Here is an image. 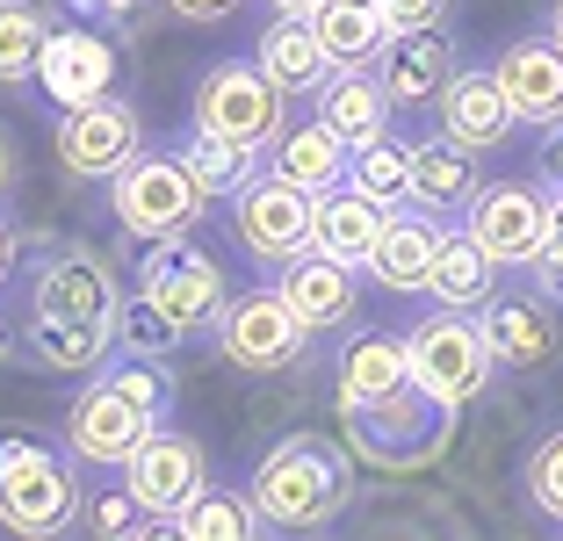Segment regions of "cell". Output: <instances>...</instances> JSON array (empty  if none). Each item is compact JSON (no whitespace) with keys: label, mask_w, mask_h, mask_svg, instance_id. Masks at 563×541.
Returning <instances> with one entry per match:
<instances>
[{"label":"cell","mask_w":563,"mask_h":541,"mask_svg":"<svg viewBox=\"0 0 563 541\" xmlns=\"http://www.w3.org/2000/svg\"><path fill=\"white\" fill-rule=\"evenodd\" d=\"M246 492L275 534H325L354 506V455L325 433H289L253 462Z\"/></svg>","instance_id":"1"},{"label":"cell","mask_w":563,"mask_h":541,"mask_svg":"<svg viewBox=\"0 0 563 541\" xmlns=\"http://www.w3.org/2000/svg\"><path fill=\"white\" fill-rule=\"evenodd\" d=\"M80 470L87 462L58 441H36V433H0V527L22 541H51L80 527Z\"/></svg>","instance_id":"2"},{"label":"cell","mask_w":563,"mask_h":541,"mask_svg":"<svg viewBox=\"0 0 563 541\" xmlns=\"http://www.w3.org/2000/svg\"><path fill=\"white\" fill-rule=\"evenodd\" d=\"M347 419V448L368 462V470H427V462H441V448L455 441V419L463 411H448L441 397H427L419 383H405V390L376 397V405H354L340 411Z\"/></svg>","instance_id":"3"},{"label":"cell","mask_w":563,"mask_h":541,"mask_svg":"<svg viewBox=\"0 0 563 541\" xmlns=\"http://www.w3.org/2000/svg\"><path fill=\"white\" fill-rule=\"evenodd\" d=\"M22 296H30V318H73V325H101V332H117V318H123L117 261L95 253L87 239L36 246L30 275H22Z\"/></svg>","instance_id":"4"},{"label":"cell","mask_w":563,"mask_h":541,"mask_svg":"<svg viewBox=\"0 0 563 541\" xmlns=\"http://www.w3.org/2000/svg\"><path fill=\"white\" fill-rule=\"evenodd\" d=\"M405 354H412V383L427 397H441L448 411H470L492 383V346H484L477 311H448L433 303L427 318L405 325Z\"/></svg>","instance_id":"5"},{"label":"cell","mask_w":563,"mask_h":541,"mask_svg":"<svg viewBox=\"0 0 563 541\" xmlns=\"http://www.w3.org/2000/svg\"><path fill=\"white\" fill-rule=\"evenodd\" d=\"M137 296H145L152 311L181 332V340L217 332V318H224V303H232V289H224V267H217L210 253L188 239V231H174V239H152V246H145V261H137Z\"/></svg>","instance_id":"6"},{"label":"cell","mask_w":563,"mask_h":541,"mask_svg":"<svg viewBox=\"0 0 563 541\" xmlns=\"http://www.w3.org/2000/svg\"><path fill=\"white\" fill-rule=\"evenodd\" d=\"M109 210H117V224L131 231L137 246H152V239L196 231V217L210 210V196L196 188L181 152H137V159L109 180Z\"/></svg>","instance_id":"7"},{"label":"cell","mask_w":563,"mask_h":541,"mask_svg":"<svg viewBox=\"0 0 563 541\" xmlns=\"http://www.w3.org/2000/svg\"><path fill=\"white\" fill-rule=\"evenodd\" d=\"M282 109H289V95H282L253 58H224V66H210L196 80V95H188V123H196V131L239 137V145H261V152L275 145Z\"/></svg>","instance_id":"8"},{"label":"cell","mask_w":563,"mask_h":541,"mask_svg":"<svg viewBox=\"0 0 563 541\" xmlns=\"http://www.w3.org/2000/svg\"><path fill=\"white\" fill-rule=\"evenodd\" d=\"M217 346H224V361L246 368V376H282V368L303 361L311 325L297 318V303H289L282 289H246V296L224 303V318H217Z\"/></svg>","instance_id":"9"},{"label":"cell","mask_w":563,"mask_h":541,"mask_svg":"<svg viewBox=\"0 0 563 541\" xmlns=\"http://www.w3.org/2000/svg\"><path fill=\"white\" fill-rule=\"evenodd\" d=\"M232 231H239V246H246L261 267H289L297 253H311L318 196L297 188V180H282V174H253L232 196Z\"/></svg>","instance_id":"10"},{"label":"cell","mask_w":563,"mask_h":541,"mask_svg":"<svg viewBox=\"0 0 563 541\" xmlns=\"http://www.w3.org/2000/svg\"><path fill=\"white\" fill-rule=\"evenodd\" d=\"M549 210H556V188H542V180H484L463 202V231L498 267H534L549 239Z\"/></svg>","instance_id":"11"},{"label":"cell","mask_w":563,"mask_h":541,"mask_svg":"<svg viewBox=\"0 0 563 541\" xmlns=\"http://www.w3.org/2000/svg\"><path fill=\"white\" fill-rule=\"evenodd\" d=\"M137 152H145V115L123 95H101V101H87V109L58 115V166H66L73 180H101V188H109Z\"/></svg>","instance_id":"12"},{"label":"cell","mask_w":563,"mask_h":541,"mask_svg":"<svg viewBox=\"0 0 563 541\" xmlns=\"http://www.w3.org/2000/svg\"><path fill=\"white\" fill-rule=\"evenodd\" d=\"M152 427H166V419H152L131 390H117V383L101 376V383H87V390L73 397V411H66V448L87 462V470H123V462L145 448Z\"/></svg>","instance_id":"13"},{"label":"cell","mask_w":563,"mask_h":541,"mask_svg":"<svg viewBox=\"0 0 563 541\" xmlns=\"http://www.w3.org/2000/svg\"><path fill=\"white\" fill-rule=\"evenodd\" d=\"M123 484H131V498L166 527V534H174V512H181L188 498L210 484V462H202V448L188 441V433L152 427V433H145V448L123 462Z\"/></svg>","instance_id":"14"},{"label":"cell","mask_w":563,"mask_h":541,"mask_svg":"<svg viewBox=\"0 0 563 541\" xmlns=\"http://www.w3.org/2000/svg\"><path fill=\"white\" fill-rule=\"evenodd\" d=\"M484 346H492V368H514V376H542L549 361L563 354V325H556V303L542 289H514V296H492L477 311Z\"/></svg>","instance_id":"15"},{"label":"cell","mask_w":563,"mask_h":541,"mask_svg":"<svg viewBox=\"0 0 563 541\" xmlns=\"http://www.w3.org/2000/svg\"><path fill=\"white\" fill-rule=\"evenodd\" d=\"M36 87L58 109H87V101L117 95V44L101 30H51L44 58H36Z\"/></svg>","instance_id":"16"},{"label":"cell","mask_w":563,"mask_h":541,"mask_svg":"<svg viewBox=\"0 0 563 541\" xmlns=\"http://www.w3.org/2000/svg\"><path fill=\"white\" fill-rule=\"evenodd\" d=\"M390 95V109H427L441 101V87L455 80V51H448L441 30H390V44L376 51V66H368Z\"/></svg>","instance_id":"17"},{"label":"cell","mask_w":563,"mask_h":541,"mask_svg":"<svg viewBox=\"0 0 563 541\" xmlns=\"http://www.w3.org/2000/svg\"><path fill=\"white\" fill-rule=\"evenodd\" d=\"M492 73H498V87H506L520 123H534V131H556L563 123V44L556 36H520V44H506Z\"/></svg>","instance_id":"18"},{"label":"cell","mask_w":563,"mask_h":541,"mask_svg":"<svg viewBox=\"0 0 563 541\" xmlns=\"http://www.w3.org/2000/svg\"><path fill=\"white\" fill-rule=\"evenodd\" d=\"M441 210H390L383 217V231H376V253H368V275L383 281V289H398V296H419L427 289V275H433V253H441Z\"/></svg>","instance_id":"19"},{"label":"cell","mask_w":563,"mask_h":541,"mask_svg":"<svg viewBox=\"0 0 563 541\" xmlns=\"http://www.w3.org/2000/svg\"><path fill=\"white\" fill-rule=\"evenodd\" d=\"M441 131L463 137L470 152H498L506 137H514V101H506V87H498V73H455V80L441 87Z\"/></svg>","instance_id":"20"},{"label":"cell","mask_w":563,"mask_h":541,"mask_svg":"<svg viewBox=\"0 0 563 541\" xmlns=\"http://www.w3.org/2000/svg\"><path fill=\"white\" fill-rule=\"evenodd\" d=\"M347 137L332 131L325 115H311V123H282L275 145H267V174L297 180V188H311V196H325V188H340L347 180Z\"/></svg>","instance_id":"21"},{"label":"cell","mask_w":563,"mask_h":541,"mask_svg":"<svg viewBox=\"0 0 563 541\" xmlns=\"http://www.w3.org/2000/svg\"><path fill=\"white\" fill-rule=\"evenodd\" d=\"M340 411H354V405H376V397H390V390H405L412 383V354H405V332H354L347 346H340Z\"/></svg>","instance_id":"22"},{"label":"cell","mask_w":563,"mask_h":541,"mask_svg":"<svg viewBox=\"0 0 563 541\" xmlns=\"http://www.w3.org/2000/svg\"><path fill=\"white\" fill-rule=\"evenodd\" d=\"M253 66H261L282 95H318L325 73H332V58H325V44H318L311 15H275L261 36H253Z\"/></svg>","instance_id":"23"},{"label":"cell","mask_w":563,"mask_h":541,"mask_svg":"<svg viewBox=\"0 0 563 541\" xmlns=\"http://www.w3.org/2000/svg\"><path fill=\"white\" fill-rule=\"evenodd\" d=\"M282 296L297 303V318L311 332H332V325H354V267L332 261V253H297L282 267Z\"/></svg>","instance_id":"24"},{"label":"cell","mask_w":563,"mask_h":541,"mask_svg":"<svg viewBox=\"0 0 563 541\" xmlns=\"http://www.w3.org/2000/svg\"><path fill=\"white\" fill-rule=\"evenodd\" d=\"M477 159L484 152H470L463 137H448V131L412 137V202H427V210H463L484 188Z\"/></svg>","instance_id":"25"},{"label":"cell","mask_w":563,"mask_h":541,"mask_svg":"<svg viewBox=\"0 0 563 541\" xmlns=\"http://www.w3.org/2000/svg\"><path fill=\"white\" fill-rule=\"evenodd\" d=\"M311 101H318V115H325L332 131L347 137V152L390 131V95H383V80L368 66H332Z\"/></svg>","instance_id":"26"},{"label":"cell","mask_w":563,"mask_h":541,"mask_svg":"<svg viewBox=\"0 0 563 541\" xmlns=\"http://www.w3.org/2000/svg\"><path fill=\"white\" fill-rule=\"evenodd\" d=\"M383 217H390V210H383L376 196H362L354 180H340V188H325V196H318V231H311V246L332 253V261H347V267H368Z\"/></svg>","instance_id":"27"},{"label":"cell","mask_w":563,"mask_h":541,"mask_svg":"<svg viewBox=\"0 0 563 541\" xmlns=\"http://www.w3.org/2000/svg\"><path fill=\"white\" fill-rule=\"evenodd\" d=\"M427 296L448 303V311H484L498 296V261L470 239L463 224L441 231V253H433V275H427Z\"/></svg>","instance_id":"28"},{"label":"cell","mask_w":563,"mask_h":541,"mask_svg":"<svg viewBox=\"0 0 563 541\" xmlns=\"http://www.w3.org/2000/svg\"><path fill=\"white\" fill-rule=\"evenodd\" d=\"M311 30H318V44H325L332 66H376V51L390 44L383 0H318Z\"/></svg>","instance_id":"29"},{"label":"cell","mask_w":563,"mask_h":541,"mask_svg":"<svg viewBox=\"0 0 563 541\" xmlns=\"http://www.w3.org/2000/svg\"><path fill=\"white\" fill-rule=\"evenodd\" d=\"M109 346H117V332L73 325V318H30L22 325V354L36 368H51V376H95L101 361H109Z\"/></svg>","instance_id":"30"},{"label":"cell","mask_w":563,"mask_h":541,"mask_svg":"<svg viewBox=\"0 0 563 541\" xmlns=\"http://www.w3.org/2000/svg\"><path fill=\"white\" fill-rule=\"evenodd\" d=\"M261 506L253 492H232V484H202L181 512H174V534L181 541H253L261 534Z\"/></svg>","instance_id":"31"},{"label":"cell","mask_w":563,"mask_h":541,"mask_svg":"<svg viewBox=\"0 0 563 541\" xmlns=\"http://www.w3.org/2000/svg\"><path fill=\"white\" fill-rule=\"evenodd\" d=\"M181 166L196 174V188L210 202H232L239 188L253 180V166H261V145H239V137H210L188 123V145H181Z\"/></svg>","instance_id":"32"},{"label":"cell","mask_w":563,"mask_h":541,"mask_svg":"<svg viewBox=\"0 0 563 541\" xmlns=\"http://www.w3.org/2000/svg\"><path fill=\"white\" fill-rule=\"evenodd\" d=\"M347 180L362 188V196H376L383 210H398V202H412V137H368V145H354L347 159Z\"/></svg>","instance_id":"33"},{"label":"cell","mask_w":563,"mask_h":541,"mask_svg":"<svg viewBox=\"0 0 563 541\" xmlns=\"http://www.w3.org/2000/svg\"><path fill=\"white\" fill-rule=\"evenodd\" d=\"M51 22L36 15L30 0H0V87L36 80V58H44Z\"/></svg>","instance_id":"34"},{"label":"cell","mask_w":563,"mask_h":541,"mask_svg":"<svg viewBox=\"0 0 563 541\" xmlns=\"http://www.w3.org/2000/svg\"><path fill=\"white\" fill-rule=\"evenodd\" d=\"M528 498L549 527H563V427H549L528 455Z\"/></svg>","instance_id":"35"},{"label":"cell","mask_w":563,"mask_h":541,"mask_svg":"<svg viewBox=\"0 0 563 541\" xmlns=\"http://www.w3.org/2000/svg\"><path fill=\"white\" fill-rule=\"evenodd\" d=\"M80 520L95 527V534H166V527L152 520V512L137 506V498H131V484H123V492H101V498H87V506H80Z\"/></svg>","instance_id":"36"},{"label":"cell","mask_w":563,"mask_h":541,"mask_svg":"<svg viewBox=\"0 0 563 541\" xmlns=\"http://www.w3.org/2000/svg\"><path fill=\"white\" fill-rule=\"evenodd\" d=\"M117 346H123V354H152V361H159L166 346H181V332L137 296V303H123V318H117Z\"/></svg>","instance_id":"37"},{"label":"cell","mask_w":563,"mask_h":541,"mask_svg":"<svg viewBox=\"0 0 563 541\" xmlns=\"http://www.w3.org/2000/svg\"><path fill=\"white\" fill-rule=\"evenodd\" d=\"M534 289H542L549 303H563V196H556V210H549L542 253H534Z\"/></svg>","instance_id":"38"},{"label":"cell","mask_w":563,"mask_h":541,"mask_svg":"<svg viewBox=\"0 0 563 541\" xmlns=\"http://www.w3.org/2000/svg\"><path fill=\"white\" fill-rule=\"evenodd\" d=\"M390 30H441L448 22V0H383Z\"/></svg>","instance_id":"39"},{"label":"cell","mask_w":563,"mask_h":541,"mask_svg":"<svg viewBox=\"0 0 563 541\" xmlns=\"http://www.w3.org/2000/svg\"><path fill=\"white\" fill-rule=\"evenodd\" d=\"M181 22H224V15H239V0H166Z\"/></svg>","instance_id":"40"},{"label":"cell","mask_w":563,"mask_h":541,"mask_svg":"<svg viewBox=\"0 0 563 541\" xmlns=\"http://www.w3.org/2000/svg\"><path fill=\"white\" fill-rule=\"evenodd\" d=\"M542 174H549V188L563 196V123L549 131V145H542Z\"/></svg>","instance_id":"41"},{"label":"cell","mask_w":563,"mask_h":541,"mask_svg":"<svg viewBox=\"0 0 563 541\" xmlns=\"http://www.w3.org/2000/svg\"><path fill=\"white\" fill-rule=\"evenodd\" d=\"M15 174H22V159H15V137L0 131V196H8V188H15Z\"/></svg>","instance_id":"42"},{"label":"cell","mask_w":563,"mask_h":541,"mask_svg":"<svg viewBox=\"0 0 563 541\" xmlns=\"http://www.w3.org/2000/svg\"><path fill=\"white\" fill-rule=\"evenodd\" d=\"M73 8H87V15H131V8H145V0H73Z\"/></svg>","instance_id":"43"},{"label":"cell","mask_w":563,"mask_h":541,"mask_svg":"<svg viewBox=\"0 0 563 541\" xmlns=\"http://www.w3.org/2000/svg\"><path fill=\"white\" fill-rule=\"evenodd\" d=\"M15 275V231H8V217H0V281Z\"/></svg>","instance_id":"44"},{"label":"cell","mask_w":563,"mask_h":541,"mask_svg":"<svg viewBox=\"0 0 563 541\" xmlns=\"http://www.w3.org/2000/svg\"><path fill=\"white\" fill-rule=\"evenodd\" d=\"M15 354H22V332L8 325V318H0V361H15Z\"/></svg>","instance_id":"45"},{"label":"cell","mask_w":563,"mask_h":541,"mask_svg":"<svg viewBox=\"0 0 563 541\" xmlns=\"http://www.w3.org/2000/svg\"><path fill=\"white\" fill-rule=\"evenodd\" d=\"M267 8H275V15H311L318 0H267Z\"/></svg>","instance_id":"46"},{"label":"cell","mask_w":563,"mask_h":541,"mask_svg":"<svg viewBox=\"0 0 563 541\" xmlns=\"http://www.w3.org/2000/svg\"><path fill=\"white\" fill-rule=\"evenodd\" d=\"M549 36H556V44H563V0H556V8H549Z\"/></svg>","instance_id":"47"}]
</instances>
